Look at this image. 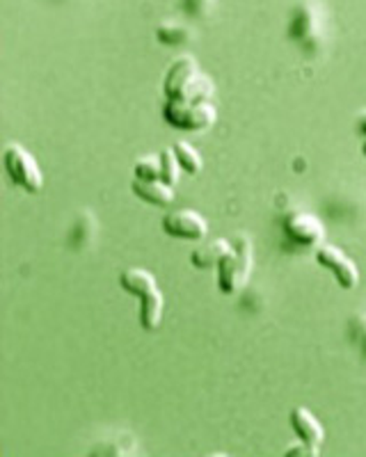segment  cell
Masks as SVG:
<instances>
[{
	"instance_id": "obj_5",
	"label": "cell",
	"mask_w": 366,
	"mask_h": 457,
	"mask_svg": "<svg viewBox=\"0 0 366 457\" xmlns=\"http://www.w3.org/2000/svg\"><path fill=\"white\" fill-rule=\"evenodd\" d=\"M316 261L332 272V277H335L337 284H339L344 291H353V288L360 284V270H357L355 261L345 254L341 247H337V245H329V243L319 245V250H316Z\"/></svg>"
},
{
	"instance_id": "obj_16",
	"label": "cell",
	"mask_w": 366,
	"mask_h": 457,
	"mask_svg": "<svg viewBox=\"0 0 366 457\" xmlns=\"http://www.w3.org/2000/svg\"><path fill=\"white\" fill-rule=\"evenodd\" d=\"M362 154H364V156H366V142H364V146H362Z\"/></svg>"
},
{
	"instance_id": "obj_4",
	"label": "cell",
	"mask_w": 366,
	"mask_h": 457,
	"mask_svg": "<svg viewBox=\"0 0 366 457\" xmlns=\"http://www.w3.org/2000/svg\"><path fill=\"white\" fill-rule=\"evenodd\" d=\"M3 161H5L7 177L23 187L28 195L42 193L44 187V174L39 170V162L32 156L30 151L21 145H10L3 151Z\"/></svg>"
},
{
	"instance_id": "obj_14",
	"label": "cell",
	"mask_w": 366,
	"mask_h": 457,
	"mask_svg": "<svg viewBox=\"0 0 366 457\" xmlns=\"http://www.w3.org/2000/svg\"><path fill=\"white\" fill-rule=\"evenodd\" d=\"M158 39L165 44H179L186 39V30H181V28H174V30L172 28H161L158 30Z\"/></svg>"
},
{
	"instance_id": "obj_9",
	"label": "cell",
	"mask_w": 366,
	"mask_h": 457,
	"mask_svg": "<svg viewBox=\"0 0 366 457\" xmlns=\"http://www.w3.org/2000/svg\"><path fill=\"white\" fill-rule=\"evenodd\" d=\"M131 190L140 202L152 204V206H170L174 204V186H168V183L162 181H136L131 183Z\"/></svg>"
},
{
	"instance_id": "obj_13",
	"label": "cell",
	"mask_w": 366,
	"mask_h": 457,
	"mask_svg": "<svg viewBox=\"0 0 366 457\" xmlns=\"http://www.w3.org/2000/svg\"><path fill=\"white\" fill-rule=\"evenodd\" d=\"M158 158H161V181L168 183V186H174L183 171L181 165H179L177 156H174V151L172 149L161 151V154H158Z\"/></svg>"
},
{
	"instance_id": "obj_2",
	"label": "cell",
	"mask_w": 366,
	"mask_h": 457,
	"mask_svg": "<svg viewBox=\"0 0 366 457\" xmlns=\"http://www.w3.org/2000/svg\"><path fill=\"white\" fill-rule=\"evenodd\" d=\"M120 286L140 300V328L146 332L158 329L165 312V295L158 288L156 277L145 268H129L120 275Z\"/></svg>"
},
{
	"instance_id": "obj_12",
	"label": "cell",
	"mask_w": 366,
	"mask_h": 457,
	"mask_svg": "<svg viewBox=\"0 0 366 457\" xmlns=\"http://www.w3.org/2000/svg\"><path fill=\"white\" fill-rule=\"evenodd\" d=\"M133 174L140 181H161V158L158 156H142L133 165Z\"/></svg>"
},
{
	"instance_id": "obj_8",
	"label": "cell",
	"mask_w": 366,
	"mask_h": 457,
	"mask_svg": "<svg viewBox=\"0 0 366 457\" xmlns=\"http://www.w3.org/2000/svg\"><path fill=\"white\" fill-rule=\"evenodd\" d=\"M291 428L298 435L300 444H307V446L320 451L325 442V428L320 426L319 419L307 407H295L291 411Z\"/></svg>"
},
{
	"instance_id": "obj_7",
	"label": "cell",
	"mask_w": 366,
	"mask_h": 457,
	"mask_svg": "<svg viewBox=\"0 0 366 457\" xmlns=\"http://www.w3.org/2000/svg\"><path fill=\"white\" fill-rule=\"evenodd\" d=\"M284 228H287L288 238L300 245H307V247H319L325 243L323 222L312 213H293L284 222Z\"/></svg>"
},
{
	"instance_id": "obj_3",
	"label": "cell",
	"mask_w": 366,
	"mask_h": 457,
	"mask_svg": "<svg viewBox=\"0 0 366 457\" xmlns=\"http://www.w3.org/2000/svg\"><path fill=\"white\" fill-rule=\"evenodd\" d=\"M252 243L247 236H236L231 240V247L220 263L215 265V270H218V288L220 293H225V295H234L247 284L252 272Z\"/></svg>"
},
{
	"instance_id": "obj_6",
	"label": "cell",
	"mask_w": 366,
	"mask_h": 457,
	"mask_svg": "<svg viewBox=\"0 0 366 457\" xmlns=\"http://www.w3.org/2000/svg\"><path fill=\"white\" fill-rule=\"evenodd\" d=\"M162 231L170 238L179 240H204L209 234V224L204 215H199L193 208H179L162 218Z\"/></svg>"
},
{
	"instance_id": "obj_15",
	"label": "cell",
	"mask_w": 366,
	"mask_h": 457,
	"mask_svg": "<svg viewBox=\"0 0 366 457\" xmlns=\"http://www.w3.org/2000/svg\"><path fill=\"white\" fill-rule=\"evenodd\" d=\"M355 126H357V133H360V136H364V137H366V110H364V112L360 114V117H357Z\"/></svg>"
},
{
	"instance_id": "obj_10",
	"label": "cell",
	"mask_w": 366,
	"mask_h": 457,
	"mask_svg": "<svg viewBox=\"0 0 366 457\" xmlns=\"http://www.w3.org/2000/svg\"><path fill=\"white\" fill-rule=\"evenodd\" d=\"M231 240L218 238L211 240V243H204L202 247L193 252V265L195 268H202V270H209V268H215L220 263V259L229 252Z\"/></svg>"
},
{
	"instance_id": "obj_1",
	"label": "cell",
	"mask_w": 366,
	"mask_h": 457,
	"mask_svg": "<svg viewBox=\"0 0 366 457\" xmlns=\"http://www.w3.org/2000/svg\"><path fill=\"white\" fill-rule=\"evenodd\" d=\"M162 120L177 130H209L218 120L215 87L190 55L170 64L162 80Z\"/></svg>"
},
{
	"instance_id": "obj_11",
	"label": "cell",
	"mask_w": 366,
	"mask_h": 457,
	"mask_svg": "<svg viewBox=\"0 0 366 457\" xmlns=\"http://www.w3.org/2000/svg\"><path fill=\"white\" fill-rule=\"evenodd\" d=\"M172 151H174V156H177L179 165H181V170L186 171V174L195 177V174H199V171H202L204 161H202L199 151L195 149L193 145H188V142H174Z\"/></svg>"
}]
</instances>
